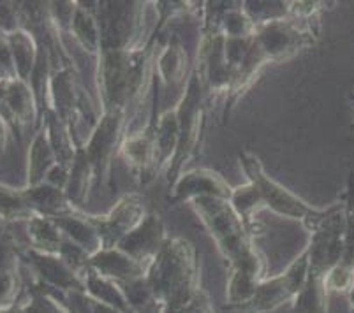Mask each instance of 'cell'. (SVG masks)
<instances>
[{
	"label": "cell",
	"instance_id": "obj_3",
	"mask_svg": "<svg viewBox=\"0 0 354 313\" xmlns=\"http://www.w3.org/2000/svg\"><path fill=\"white\" fill-rule=\"evenodd\" d=\"M0 143H2V124H0Z\"/></svg>",
	"mask_w": 354,
	"mask_h": 313
},
{
	"label": "cell",
	"instance_id": "obj_2",
	"mask_svg": "<svg viewBox=\"0 0 354 313\" xmlns=\"http://www.w3.org/2000/svg\"><path fill=\"white\" fill-rule=\"evenodd\" d=\"M9 55H11V50H9V44L6 43V39L0 34V64H9Z\"/></svg>",
	"mask_w": 354,
	"mask_h": 313
},
{
	"label": "cell",
	"instance_id": "obj_1",
	"mask_svg": "<svg viewBox=\"0 0 354 313\" xmlns=\"http://www.w3.org/2000/svg\"><path fill=\"white\" fill-rule=\"evenodd\" d=\"M15 294V276L12 273H0V310L9 308V301Z\"/></svg>",
	"mask_w": 354,
	"mask_h": 313
}]
</instances>
